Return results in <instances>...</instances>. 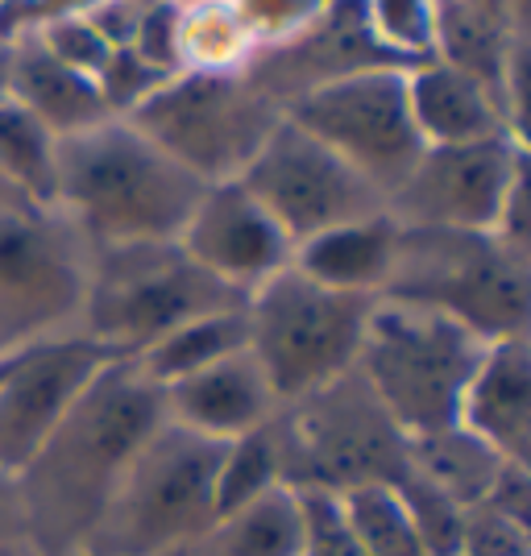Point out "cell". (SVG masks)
Instances as JSON below:
<instances>
[{"mask_svg": "<svg viewBox=\"0 0 531 556\" xmlns=\"http://www.w3.org/2000/svg\"><path fill=\"white\" fill-rule=\"evenodd\" d=\"M337 498L366 556H428L394 486H357Z\"/></svg>", "mask_w": 531, "mask_h": 556, "instance_id": "cell-25", "label": "cell"}, {"mask_svg": "<svg viewBox=\"0 0 531 556\" xmlns=\"http://www.w3.org/2000/svg\"><path fill=\"white\" fill-rule=\"evenodd\" d=\"M391 250L394 220L374 216V220L341 225V229H328L312 241H303L291 257V266H300L303 275L324 282V287L378 295L387 282V270H391Z\"/></svg>", "mask_w": 531, "mask_h": 556, "instance_id": "cell-18", "label": "cell"}, {"mask_svg": "<svg viewBox=\"0 0 531 556\" xmlns=\"http://www.w3.org/2000/svg\"><path fill=\"white\" fill-rule=\"evenodd\" d=\"M295 494L303 507V556H366L337 494L324 490H295Z\"/></svg>", "mask_w": 531, "mask_h": 556, "instance_id": "cell-28", "label": "cell"}, {"mask_svg": "<svg viewBox=\"0 0 531 556\" xmlns=\"http://www.w3.org/2000/svg\"><path fill=\"white\" fill-rule=\"evenodd\" d=\"M250 295L204 270L179 241L109 245L92 291V341L134 357L166 332L216 312H241Z\"/></svg>", "mask_w": 531, "mask_h": 556, "instance_id": "cell-8", "label": "cell"}, {"mask_svg": "<svg viewBox=\"0 0 531 556\" xmlns=\"http://www.w3.org/2000/svg\"><path fill=\"white\" fill-rule=\"evenodd\" d=\"M462 556H531L528 523H515L490 507H469L462 528Z\"/></svg>", "mask_w": 531, "mask_h": 556, "instance_id": "cell-30", "label": "cell"}, {"mask_svg": "<svg viewBox=\"0 0 531 556\" xmlns=\"http://www.w3.org/2000/svg\"><path fill=\"white\" fill-rule=\"evenodd\" d=\"M519 179L523 150L510 134L465 146H428L407 184L387 200V216L394 225L494 229Z\"/></svg>", "mask_w": 531, "mask_h": 556, "instance_id": "cell-12", "label": "cell"}, {"mask_svg": "<svg viewBox=\"0 0 531 556\" xmlns=\"http://www.w3.org/2000/svg\"><path fill=\"white\" fill-rule=\"evenodd\" d=\"M162 84H170V71L159 63H146L138 50H116L109 63L100 67V100L104 109H138L141 100L159 92Z\"/></svg>", "mask_w": 531, "mask_h": 556, "instance_id": "cell-29", "label": "cell"}, {"mask_svg": "<svg viewBox=\"0 0 531 556\" xmlns=\"http://www.w3.org/2000/svg\"><path fill=\"white\" fill-rule=\"evenodd\" d=\"M407 100L428 146H465L507 134L498 96L453 67H423L407 79Z\"/></svg>", "mask_w": 531, "mask_h": 556, "instance_id": "cell-17", "label": "cell"}, {"mask_svg": "<svg viewBox=\"0 0 531 556\" xmlns=\"http://www.w3.org/2000/svg\"><path fill=\"white\" fill-rule=\"evenodd\" d=\"M282 121L275 96L254 79L191 75L141 100L129 125L204 184H232Z\"/></svg>", "mask_w": 531, "mask_h": 556, "instance_id": "cell-9", "label": "cell"}, {"mask_svg": "<svg viewBox=\"0 0 531 556\" xmlns=\"http://www.w3.org/2000/svg\"><path fill=\"white\" fill-rule=\"evenodd\" d=\"M125 357L92 337L50 341L4 357L0 366V473L17 478L25 462L42 448L54 424L67 416L75 394L109 362Z\"/></svg>", "mask_w": 531, "mask_h": 556, "instance_id": "cell-13", "label": "cell"}, {"mask_svg": "<svg viewBox=\"0 0 531 556\" xmlns=\"http://www.w3.org/2000/svg\"><path fill=\"white\" fill-rule=\"evenodd\" d=\"M403 498V507L416 523L419 540L428 556H462V528H465V507H457L444 490H437L428 478H419L416 469H407V478L394 486Z\"/></svg>", "mask_w": 531, "mask_h": 556, "instance_id": "cell-27", "label": "cell"}, {"mask_svg": "<svg viewBox=\"0 0 531 556\" xmlns=\"http://www.w3.org/2000/svg\"><path fill=\"white\" fill-rule=\"evenodd\" d=\"M266 432L287 490L345 494L357 486H399L412 469L407 437L357 370L282 403L266 419Z\"/></svg>", "mask_w": 531, "mask_h": 556, "instance_id": "cell-4", "label": "cell"}, {"mask_svg": "<svg viewBox=\"0 0 531 556\" xmlns=\"http://www.w3.org/2000/svg\"><path fill=\"white\" fill-rule=\"evenodd\" d=\"M465 4H478V9H490V13H503V0H465Z\"/></svg>", "mask_w": 531, "mask_h": 556, "instance_id": "cell-33", "label": "cell"}, {"mask_svg": "<svg viewBox=\"0 0 531 556\" xmlns=\"http://www.w3.org/2000/svg\"><path fill=\"white\" fill-rule=\"evenodd\" d=\"M370 22L374 34L394 42V50L423 47L432 42V0H378Z\"/></svg>", "mask_w": 531, "mask_h": 556, "instance_id": "cell-31", "label": "cell"}, {"mask_svg": "<svg viewBox=\"0 0 531 556\" xmlns=\"http://www.w3.org/2000/svg\"><path fill=\"white\" fill-rule=\"evenodd\" d=\"M229 441L162 424L134 453L100 510L88 556H162L187 548L216 519V469Z\"/></svg>", "mask_w": 531, "mask_h": 556, "instance_id": "cell-6", "label": "cell"}, {"mask_svg": "<svg viewBox=\"0 0 531 556\" xmlns=\"http://www.w3.org/2000/svg\"><path fill=\"white\" fill-rule=\"evenodd\" d=\"M407 453H412V469L419 478H428L437 490H444L457 507H478L494 478L503 473L507 457L498 448H490L482 437H473L469 428H444V432H432V437H419V441H407Z\"/></svg>", "mask_w": 531, "mask_h": 556, "instance_id": "cell-22", "label": "cell"}, {"mask_svg": "<svg viewBox=\"0 0 531 556\" xmlns=\"http://www.w3.org/2000/svg\"><path fill=\"white\" fill-rule=\"evenodd\" d=\"M0 556H38L29 523H25L22 494L9 473H0Z\"/></svg>", "mask_w": 531, "mask_h": 556, "instance_id": "cell-32", "label": "cell"}, {"mask_svg": "<svg viewBox=\"0 0 531 556\" xmlns=\"http://www.w3.org/2000/svg\"><path fill=\"white\" fill-rule=\"evenodd\" d=\"M162 556H187V548H175V553H162Z\"/></svg>", "mask_w": 531, "mask_h": 556, "instance_id": "cell-34", "label": "cell"}, {"mask_svg": "<svg viewBox=\"0 0 531 556\" xmlns=\"http://www.w3.org/2000/svg\"><path fill=\"white\" fill-rule=\"evenodd\" d=\"M275 486H282L275 444H270V432L262 424L257 432H245L225 448V462L216 469V519L229 510H241L245 503H254Z\"/></svg>", "mask_w": 531, "mask_h": 556, "instance_id": "cell-26", "label": "cell"}, {"mask_svg": "<svg viewBox=\"0 0 531 556\" xmlns=\"http://www.w3.org/2000/svg\"><path fill=\"white\" fill-rule=\"evenodd\" d=\"M59 200H71L109 245L170 241L208 184L166 159L134 125H92L54 141Z\"/></svg>", "mask_w": 531, "mask_h": 556, "instance_id": "cell-2", "label": "cell"}, {"mask_svg": "<svg viewBox=\"0 0 531 556\" xmlns=\"http://www.w3.org/2000/svg\"><path fill=\"white\" fill-rule=\"evenodd\" d=\"M13 88H17V104L29 109L47 129L79 134V129L104 125V113H109L92 79L84 71L67 67L63 59H54L47 47H25L17 54Z\"/></svg>", "mask_w": 531, "mask_h": 556, "instance_id": "cell-20", "label": "cell"}, {"mask_svg": "<svg viewBox=\"0 0 531 556\" xmlns=\"http://www.w3.org/2000/svg\"><path fill=\"white\" fill-rule=\"evenodd\" d=\"M432 42L444 50V67L465 71L482 88L503 100L507 88V25L503 13H490L465 0H437L432 4Z\"/></svg>", "mask_w": 531, "mask_h": 556, "instance_id": "cell-21", "label": "cell"}, {"mask_svg": "<svg viewBox=\"0 0 531 556\" xmlns=\"http://www.w3.org/2000/svg\"><path fill=\"white\" fill-rule=\"evenodd\" d=\"M462 428L498 448L507 462L528 465L531 448V353L528 337L494 341L462 399Z\"/></svg>", "mask_w": 531, "mask_h": 556, "instance_id": "cell-16", "label": "cell"}, {"mask_svg": "<svg viewBox=\"0 0 531 556\" xmlns=\"http://www.w3.org/2000/svg\"><path fill=\"white\" fill-rule=\"evenodd\" d=\"M378 295L444 312L485 345L528 337V254L494 229L394 225L391 270Z\"/></svg>", "mask_w": 531, "mask_h": 556, "instance_id": "cell-3", "label": "cell"}, {"mask_svg": "<svg viewBox=\"0 0 531 556\" xmlns=\"http://www.w3.org/2000/svg\"><path fill=\"white\" fill-rule=\"evenodd\" d=\"M79 556H88V553H79Z\"/></svg>", "mask_w": 531, "mask_h": 556, "instance_id": "cell-35", "label": "cell"}, {"mask_svg": "<svg viewBox=\"0 0 531 556\" xmlns=\"http://www.w3.org/2000/svg\"><path fill=\"white\" fill-rule=\"evenodd\" d=\"M374 303L378 295L324 287L300 266H282L257 282L245 303L250 353L270 378L278 407L357 366Z\"/></svg>", "mask_w": 531, "mask_h": 556, "instance_id": "cell-7", "label": "cell"}, {"mask_svg": "<svg viewBox=\"0 0 531 556\" xmlns=\"http://www.w3.org/2000/svg\"><path fill=\"white\" fill-rule=\"evenodd\" d=\"M485 341L453 316L419 303H374L353 370L366 378L407 441L462 424V399L485 357Z\"/></svg>", "mask_w": 531, "mask_h": 556, "instance_id": "cell-5", "label": "cell"}, {"mask_svg": "<svg viewBox=\"0 0 531 556\" xmlns=\"http://www.w3.org/2000/svg\"><path fill=\"white\" fill-rule=\"evenodd\" d=\"M245 345H250V320H245V307H241V312L200 316L191 325L166 332L150 349L134 353V362H138V370L150 382L170 387V382L204 370V366H212V362H220V357H229V353H237V349Z\"/></svg>", "mask_w": 531, "mask_h": 556, "instance_id": "cell-23", "label": "cell"}, {"mask_svg": "<svg viewBox=\"0 0 531 556\" xmlns=\"http://www.w3.org/2000/svg\"><path fill=\"white\" fill-rule=\"evenodd\" d=\"M162 394L170 424H184L216 441H237L245 432H257L278 412V394L250 345L162 387Z\"/></svg>", "mask_w": 531, "mask_h": 556, "instance_id": "cell-15", "label": "cell"}, {"mask_svg": "<svg viewBox=\"0 0 531 556\" xmlns=\"http://www.w3.org/2000/svg\"><path fill=\"white\" fill-rule=\"evenodd\" d=\"M237 184L275 216L295 250L328 229L387 216V195L287 113Z\"/></svg>", "mask_w": 531, "mask_h": 556, "instance_id": "cell-11", "label": "cell"}, {"mask_svg": "<svg viewBox=\"0 0 531 556\" xmlns=\"http://www.w3.org/2000/svg\"><path fill=\"white\" fill-rule=\"evenodd\" d=\"M166 424V394L116 357L75 394L42 448L13 478L38 556H79L125 465Z\"/></svg>", "mask_w": 531, "mask_h": 556, "instance_id": "cell-1", "label": "cell"}, {"mask_svg": "<svg viewBox=\"0 0 531 556\" xmlns=\"http://www.w3.org/2000/svg\"><path fill=\"white\" fill-rule=\"evenodd\" d=\"M179 245L204 270L241 287L245 295L295 257V241L237 179L204 191L179 232Z\"/></svg>", "mask_w": 531, "mask_h": 556, "instance_id": "cell-14", "label": "cell"}, {"mask_svg": "<svg viewBox=\"0 0 531 556\" xmlns=\"http://www.w3.org/2000/svg\"><path fill=\"white\" fill-rule=\"evenodd\" d=\"M187 556H303V507L287 486L212 519L187 544Z\"/></svg>", "mask_w": 531, "mask_h": 556, "instance_id": "cell-19", "label": "cell"}, {"mask_svg": "<svg viewBox=\"0 0 531 556\" xmlns=\"http://www.w3.org/2000/svg\"><path fill=\"white\" fill-rule=\"evenodd\" d=\"M0 175L38 200H59L54 138L22 104H0Z\"/></svg>", "mask_w": 531, "mask_h": 556, "instance_id": "cell-24", "label": "cell"}, {"mask_svg": "<svg viewBox=\"0 0 531 556\" xmlns=\"http://www.w3.org/2000/svg\"><path fill=\"white\" fill-rule=\"evenodd\" d=\"M287 116L312 138H320L328 150H337L387 200L407 184V175L428 150L412 116L407 75L399 67L357 71L324 88H312L295 96Z\"/></svg>", "mask_w": 531, "mask_h": 556, "instance_id": "cell-10", "label": "cell"}]
</instances>
